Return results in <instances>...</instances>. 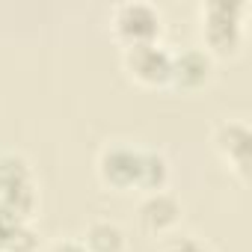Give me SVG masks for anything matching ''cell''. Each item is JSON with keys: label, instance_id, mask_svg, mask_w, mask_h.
Instances as JSON below:
<instances>
[{"label": "cell", "instance_id": "cell-1", "mask_svg": "<svg viewBox=\"0 0 252 252\" xmlns=\"http://www.w3.org/2000/svg\"><path fill=\"white\" fill-rule=\"evenodd\" d=\"M243 15H246V3H240V0H211L199 9L202 39L211 57H234L240 51Z\"/></svg>", "mask_w": 252, "mask_h": 252}, {"label": "cell", "instance_id": "cell-2", "mask_svg": "<svg viewBox=\"0 0 252 252\" xmlns=\"http://www.w3.org/2000/svg\"><path fill=\"white\" fill-rule=\"evenodd\" d=\"M110 30L116 36V42L128 51L137 45L158 42L160 30H163V18H160L158 6L146 3V0H128V3H119L110 12Z\"/></svg>", "mask_w": 252, "mask_h": 252}, {"label": "cell", "instance_id": "cell-3", "mask_svg": "<svg viewBox=\"0 0 252 252\" xmlns=\"http://www.w3.org/2000/svg\"><path fill=\"white\" fill-rule=\"evenodd\" d=\"M0 208H6L24 220L36 211V184L30 163L21 155H3L0 158Z\"/></svg>", "mask_w": 252, "mask_h": 252}, {"label": "cell", "instance_id": "cell-4", "mask_svg": "<svg viewBox=\"0 0 252 252\" xmlns=\"http://www.w3.org/2000/svg\"><path fill=\"white\" fill-rule=\"evenodd\" d=\"M122 63H125L128 77L134 83H140V86L158 89V86H169L172 83V54L160 42L128 48L122 54Z\"/></svg>", "mask_w": 252, "mask_h": 252}, {"label": "cell", "instance_id": "cell-5", "mask_svg": "<svg viewBox=\"0 0 252 252\" xmlns=\"http://www.w3.org/2000/svg\"><path fill=\"white\" fill-rule=\"evenodd\" d=\"M143 152L131 146H107L98 155V178L113 190H134L140 187Z\"/></svg>", "mask_w": 252, "mask_h": 252}, {"label": "cell", "instance_id": "cell-6", "mask_svg": "<svg viewBox=\"0 0 252 252\" xmlns=\"http://www.w3.org/2000/svg\"><path fill=\"white\" fill-rule=\"evenodd\" d=\"M214 149L217 155L228 163V169H234L240 175V181L249 178V125L246 122H220L214 128Z\"/></svg>", "mask_w": 252, "mask_h": 252}, {"label": "cell", "instance_id": "cell-7", "mask_svg": "<svg viewBox=\"0 0 252 252\" xmlns=\"http://www.w3.org/2000/svg\"><path fill=\"white\" fill-rule=\"evenodd\" d=\"M181 220V202L160 190V193H149L140 205V225L149 231V234H169Z\"/></svg>", "mask_w": 252, "mask_h": 252}, {"label": "cell", "instance_id": "cell-8", "mask_svg": "<svg viewBox=\"0 0 252 252\" xmlns=\"http://www.w3.org/2000/svg\"><path fill=\"white\" fill-rule=\"evenodd\" d=\"M214 74V57L205 48H184L172 54V83L181 89H199Z\"/></svg>", "mask_w": 252, "mask_h": 252}, {"label": "cell", "instance_id": "cell-9", "mask_svg": "<svg viewBox=\"0 0 252 252\" xmlns=\"http://www.w3.org/2000/svg\"><path fill=\"white\" fill-rule=\"evenodd\" d=\"M36 246V231L30 220L0 208V252H30Z\"/></svg>", "mask_w": 252, "mask_h": 252}, {"label": "cell", "instance_id": "cell-10", "mask_svg": "<svg viewBox=\"0 0 252 252\" xmlns=\"http://www.w3.org/2000/svg\"><path fill=\"white\" fill-rule=\"evenodd\" d=\"M83 246L89 252H122L125 249V231L110 220H95L86 225Z\"/></svg>", "mask_w": 252, "mask_h": 252}, {"label": "cell", "instance_id": "cell-11", "mask_svg": "<svg viewBox=\"0 0 252 252\" xmlns=\"http://www.w3.org/2000/svg\"><path fill=\"white\" fill-rule=\"evenodd\" d=\"M169 184V160L160 152H143V169H140V190L160 193Z\"/></svg>", "mask_w": 252, "mask_h": 252}, {"label": "cell", "instance_id": "cell-12", "mask_svg": "<svg viewBox=\"0 0 252 252\" xmlns=\"http://www.w3.org/2000/svg\"><path fill=\"white\" fill-rule=\"evenodd\" d=\"M163 252H205V246L193 234H172V237H166Z\"/></svg>", "mask_w": 252, "mask_h": 252}, {"label": "cell", "instance_id": "cell-13", "mask_svg": "<svg viewBox=\"0 0 252 252\" xmlns=\"http://www.w3.org/2000/svg\"><path fill=\"white\" fill-rule=\"evenodd\" d=\"M48 252H89L83 246V240H57Z\"/></svg>", "mask_w": 252, "mask_h": 252}]
</instances>
